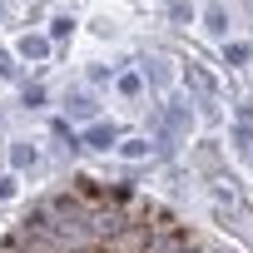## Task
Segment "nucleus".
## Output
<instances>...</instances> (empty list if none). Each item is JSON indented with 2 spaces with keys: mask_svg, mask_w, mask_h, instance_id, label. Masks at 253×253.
<instances>
[{
  "mask_svg": "<svg viewBox=\"0 0 253 253\" xmlns=\"http://www.w3.org/2000/svg\"><path fill=\"white\" fill-rule=\"evenodd\" d=\"M70 253H109L104 243H84V248H70Z\"/></svg>",
  "mask_w": 253,
  "mask_h": 253,
  "instance_id": "nucleus-2",
  "label": "nucleus"
},
{
  "mask_svg": "<svg viewBox=\"0 0 253 253\" xmlns=\"http://www.w3.org/2000/svg\"><path fill=\"white\" fill-rule=\"evenodd\" d=\"M109 253H144V238L139 233H119V238H109Z\"/></svg>",
  "mask_w": 253,
  "mask_h": 253,
  "instance_id": "nucleus-1",
  "label": "nucleus"
}]
</instances>
